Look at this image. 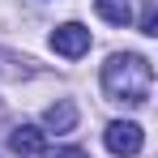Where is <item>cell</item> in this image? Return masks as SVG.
Segmentation results:
<instances>
[{"instance_id":"1","label":"cell","mask_w":158,"mask_h":158,"mask_svg":"<svg viewBox=\"0 0 158 158\" xmlns=\"http://www.w3.org/2000/svg\"><path fill=\"white\" fill-rule=\"evenodd\" d=\"M98 81H103V94L111 98V103L141 107V103H150L154 69H150L145 56H137V52H115V56H107Z\"/></svg>"},{"instance_id":"2","label":"cell","mask_w":158,"mask_h":158,"mask_svg":"<svg viewBox=\"0 0 158 158\" xmlns=\"http://www.w3.org/2000/svg\"><path fill=\"white\" fill-rule=\"evenodd\" d=\"M103 145H107L115 158H132V154H141L145 132H141V124H132V120H115V124H107Z\"/></svg>"},{"instance_id":"3","label":"cell","mask_w":158,"mask_h":158,"mask_svg":"<svg viewBox=\"0 0 158 158\" xmlns=\"http://www.w3.org/2000/svg\"><path fill=\"white\" fill-rule=\"evenodd\" d=\"M52 52L64 56V60H81V56L90 52V30L81 26V22H64V26L52 30Z\"/></svg>"},{"instance_id":"4","label":"cell","mask_w":158,"mask_h":158,"mask_svg":"<svg viewBox=\"0 0 158 158\" xmlns=\"http://www.w3.org/2000/svg\"><path fill=\"white\" fill-rule=\"evenodd\" d=\"M9 150L22 158H39L47 150V132L39 128V124H17V128L9 132Z\"/></svg>"},{"instance_id":"5","label":"cell","mask_w":158,"mask_h":158,"mask_svg":"<svg viewBox=\"0 0 158 158\" xmlns=\"http://www.w3.org/2000/svg\"><path fill=\"white\" fill-rule=\"evenodd\" d=\"M77 128V103L73 98H56L43 111V132H73Z\"/></svg>"},{"instance_id":"6","label":"cell","mask_w":158,"mask_h":158,"mask_svg":"<svg viewBox=\"0 0 158 158\" xmlns=\"http://www.w3.org/2000/svg\"><path fill=\"white\" fill-rule=\"evenodd\" d=\"M94 9H98V17L111 22V26H128L132 22V4L128 0H94Z\"/></svg>"},{"instance_id":"7","label":"cell","mask_w":158,"mask_h":158,"mask_svg":"<svg viewBox=\"0 0 158 158\" xmlns=\"http://www.w3.org/2000/svg\"><path fill=\"white\" fill-rule=\"evenodd\" d=\"M145 9H141V22H137V30L141 34H158V0H141Z\"/></svg>"},{"instance_id":"8","label":"cell","mask_w":158,"mask_h":158,"mask_svg":"<svg viewBox=\"0 0 158 158\" xmlns=\"http://www.w3.org/2000/svg\"><path fill=\"white\" fill-rule=\"evenodd\" d=\"M47 158H85V154H81V150H73V145H69V150H56V154H47Z\"/></svg>"}]
</instances>
